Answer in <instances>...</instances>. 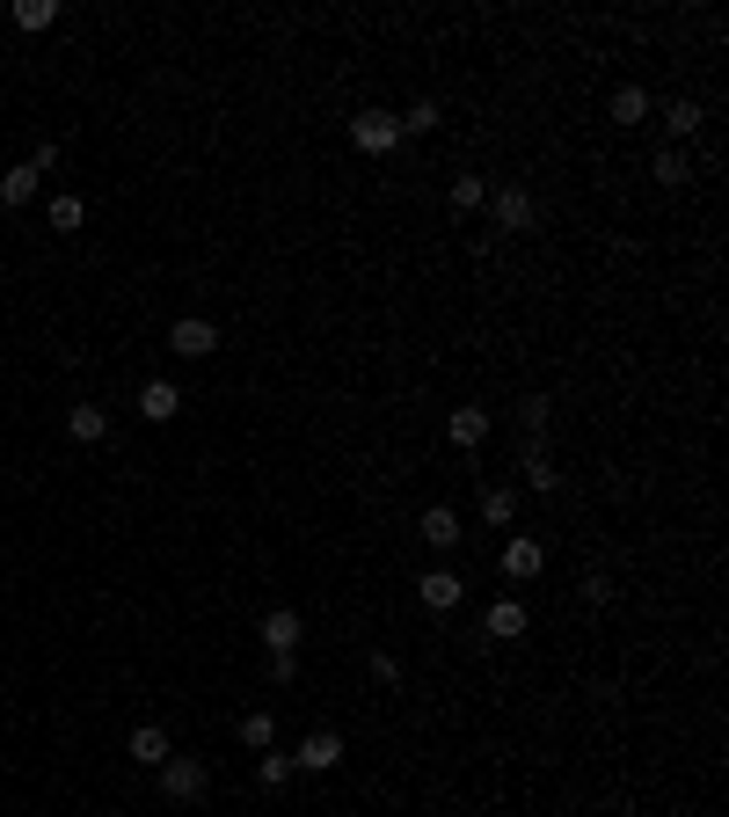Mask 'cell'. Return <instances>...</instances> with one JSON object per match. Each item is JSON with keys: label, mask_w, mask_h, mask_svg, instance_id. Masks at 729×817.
Returning <instances> with one entry per match:
<instances>
[{"label": "cell", "mask_w": 729, "mask_h": 817, "mask_svg": "<svg viewBox=\"0 0 729 817\" xmlns=\"http://www.w3.org/2000/svg\"><path fill=\"white\" fill-rule=\"evenodd\" d=\"M161 795H169V803H183V810H190V803H205V789H212V767H205V759H161Z\"/></svg>", "instance_id": "6da1fadb"}, {"label": "cell", "mask_w": 729, "mask_h": 817, "mask_svg": "<svg viewBox=\"0 0 729 817\" xmlns=\"http://www.w3.org/2000/svg\"><path fill=\"white\" fill-rule=\"evenodd\" d=\"M350 146H358V154H394V146H401V118H394V110H358V118H350Z\"/></svg>", "instance_id": "7a4b0ae2"}, {"label": "cell", "mask_w": 729, "mask_h": 817, "mask_svg": "<svg viewBox=\"0 0 729 817\" xmlns=\"http://www.w3.org/2000/svg\"><path fill=\"white\" fill-rule=\"evenodd\" d=\"M489 212H496V227H504V234H533V227H540V205H533V191H518V183H504V191H489Z\"/></svg>", "instance_id": "3957f363"}, {"label": "cell", "mask_w": 729, "mask_h": 817, "mask_svg": "<svg viewBox=\"0 0 729 817\" xmlns=\"http://www.w3.org/2000/svg\"><path fill=\"white\" fill-rule=\"evenodd\" d=\"M169 351H175V358H212V351H219V321H205V314H183V321L169 329Z\"/></svg>", "instance_id": "277c9868"}, {"label": "cell", "mask_w": 729, "mask_h": 817, "mask_svg": "<svg viewBox=\"0 0 729 817\" xmlns=\"http://www.w3.org/2000/svg\"><path fill=\"white\" fill-rule=\"evenodd\" d=\"M540 570H547V548H540L533 533H510V540H504V577L510 584H533Z\"/></svg>", "instance_id": "5b68a950"}, {"label": "cell", "mask_w": 729, "mask_h": 817, "mask_svg": "<svg viewBox=\"0 0 729 817\" xmlns=\"http://www.w3.org/2000/svg\"><path fill=\"white\" fill-rule=\"evenodd\" d=\"M292 767H299V773H336L343 767V730H314L307 745L292 752Z\"/></svg>", "instance_id": "8992f818"}, {"label": "cell", "mask_w": 729, "mask_h": 817, "mask_svg": "<svg viewBox=\"0 0 729 817\" xmlns=\"http://www.w3.org/2000/svg\"><path fill=\"white\" fill-rule=\"evenodd\" d=\"M416 533H423V548L453 554V548H460V511H453V504H431L423 519H416Z\"/></svg>", "instance_id": "52a82bcc"}, {"label": "cell", "mask_w": 729, "mask_h": 817, "mask_svg": "<svg viewBox=\"0 0 729 817\" xmlns=\"http://www.w3.org/2000/svg\"><path fill=\"white\" fill-rule=\"evenodd\" d=\"M445 438H453V446H460V453H482L489 446V408H453V416H445Z\"/></svg>", "instance_id": "ba28073f"}, {"label": "cell", "mask_w": 729, "mask_h": 817, "mask_svg": "<svg viewBox=\"0 0 729 817\" xmlns=\"http://www.w3.org/2000/svg\"><path fill=\"white\" fill-rule=\"evenodd\" d=\"M460 570H423V577H416V599L431 606V613H453V606H460Z\"/></svg>", "instance_id": "9c48e42d"}, {"label": "cell", "mask_w": 729, "mask_h": 817, "mask_svg": "<svg viewBox=\"0 0 729 817\" xmlns=\"http://www.w3.org/2000/svg\"><path fill=\"white\" fill-rule=\"evenodd\" d=\"M482 635H489V643H518V635H526V606H518V599H496V606L482 613Z\"/></svg>", "instance_id": "30bf717a"}, {"label": "cell", "mask_w": 729, "mask_h": 817, "mask_svg": "<svg viewBox=\"0 0 729 817\" xmlns=\"http://www.w3.org/2000/svg\"><path fill=\"white\" fill-rule=\"evenodd\" d=\"M66 431L81 438V446H102V438H110V408H102V402H73L66 408Z\"/></svg>", "instance_id": "8fae6325"}, {"label": "cell", "mask_w": 729, "mask_h": 817, "mask_svg": "<svg viewBox=\"0 0 729 817\" xmlns=\"http://www.w3.org/2000/svg\"><path fill=\"white\" fill-rule=\"evenodd\" d=\"M175 408H183V387H175V380H146L139 387V416H146V424H169Z\"/></svg>", "instance_id": "7c38bea8"}, {"label": "cell", "mask_w": 729, "mask_h": 817, "mask_svg": "<svg viewBox=\"0 0 729 817\" xmlns=\"http://www.w3.org/2000/svg\"><path fill=\"white\" fill-rule=\"evenodd\" d=\"M299 635H307V621L292 606H270L263 613V649H299Z\"/></svg>", "instance_id": "4fadbf2b"}, {"label": "cell", "mask_w": 729, "mask_h": 817, "mask_svg": "<svg viewBox=\"0 0 729 817\" xmlns=\"http://www.w3.org/2000/svg\"><path fill=\"white\" fill-rule=\"evenodd\" d=\"M701 124H707V110H701V102H693V96L664 102V132H671V146H685V139H693V132H701Z\"/></svg>", "instance_id": "5bb4252c"}, {"label": "cell", "mask_w": 729, "mask_h": 817, "mask_svg": "<svg viewBox=\"0 0 729 817\" xmlns=\"http://www.w3.org/2000/svg\"><path fill=\"white\" fill-rule=\"evenodd\" d=\"M650 175L664 183V191H685V183H693V161H685V146H656Z\"/></svg>", "instance_id": "9a60e30c"}, {"label": "cell", "mask_w": 729, "mask_h": 817, "mask_svg": "<svg viewBox=\"0 0 729 817\" xmlns=\"http://www.w3.org/2000/svg\"><path fill=\"white\" fill-rule=\"evenodd\" d=\"M547 424H555V402H547V394H526V402H518V431H526V446H547Z\"/></svg>", "instance_id": "2e32d148"}, {"label": "cell", "mask_w": 729, "mask_h": 817, "mask_svg": "<svg viewBox=\"0 0 729 817\" xmlns=\"http://www.w3.org/2000/svg\"><path fill=\"white\" fill-rule=\"evenodd\" d=\"M613 124H620V132H634V124H650V88H613Z\"/></svg>", "instance_id": "e0dca14e"}, {"label": "cell", "mask_w": 729, "mask_h": 817, "mask_svg": "<svg viewBox=\"0 0 729 817\" xmlns=\"http://www.w3.org/2000/svg\"><path fill=\"white\" fill-rule=\"evenodd\" d=\"M132 759H139V767H161V759H169V730H161V722H139V730H132Z\"/></svg>", "instance_id": "ac0fdd59"}, {"label": "cell", "mask_w": 729, "mask_h": 817, "mask_svg": "<svg viewBox=\"0 0 729 817\" xmlns=\"http://www.w3.org/2000/svg\"><path fill=\"white\" fill-rule=\"evenodd\" d=\"M37 183H45V175L29 169V161H15V169L0 175V205H29V197H37Z\"/></svg>", "instance_id": "d6986e66"}, {"label": "cell", "mask_w": 729, "mask_h": 817, "mask_svg": "<svg viewBox=\"0 0 729 817\" xmlns=\"http://www.w3.org/2000/svg\"><path fill=\"white\" fill-rule=\"evenodd\" d=\"M526 481H533L540 497H555V489H561V467L547 460V446H526Z\"/></svg>", "instance_id": "ffe728a7"}, {"label": "cell", "mask_w": 729, "mask_h": 817, "mask_svg": "<svg viewBox=\"0 0 729 817\" xmlns=\"http://www.w3.org/2000/svg\"><path fill=\"white\" fill-rule=\"evenodd\" d=\"M256 781H263V789H292V781H299V767H292V752H277V745H270L263 759H256Z\"/></svg>", "instance_id": "44dd1931"}, {"label": "cell", "mask_w": 729, "mask_h": 817, "mask_svg": "<svg viewBox=\"0 0 729 817\" xmlns=\"http://www.w3.org/2000/svg\"><path fill=\"white\" fill-rule=\"evenodd\" d=\"M242 745H248V752H270V745H277V716H270V708H248V716H242Z\"/></svg>", "instance_id": "7402d4cb"}, {"label": "cell", "mask_w": 729, "mask_h": 817, "mask_svg": "<svg viewBox=\"0 0 729 817\" xmlns=\"http://www.w3.org/2000/svg\"><path fill=\"white\" fill-rule=\"evenodd\" d=\"M482 519H489V526H518V497H510V489H504V481H496V489H482Z\"/></svg>", "instance_id": "603a6c76"}, {"label": "cell", "mask_w": 729, "mask_h": 817, "mask_svg": "<svg viewBox=\"0 0 729 817\" xmlns=\"http://www.w3.org/2000/svg\"><path fill=\"white\" fill-rule=\"evenodd\" d=\"M8 15H15V29H51L59 23V0H15Z\"/></svg>", "instance_id": "cb8c5ba5"}, {"label": "cell", "mask_w": 729, "mask_h": 817, "mask_svg": "<svg viewBox=\"0 0 729 817\" xmlns=\"http://www.w3.org/2000/svg\"><path fill=\"white\" fill-rule=\"evenodd\" d=\"M489 205V175H453V212H482Z\"/></svg>", "instance_id": "d4e9b609"}, {"label": "cell", "mask_w": 729, "mask_h": 817, "mask_svg": "<svg viewBox=\"0 0 729 817\" xmlns=\"http://www.w3.org/2000/svg\"><path fill=\"white\" fill-rule=\"evenodd\" d=\"M437 124H445L437 102H409V110H401V139H423V132H437Z\"/></svg>", "instance_id": "484cf974"}, {"label": "cell", "mask_w": 729, "mask_h": 817, "mask_svg": "<svg viewBox=\"0 0 729 817\" xmlns=\"http://www.w3.org/2000/svg\"><path fill=\"white\" fill-rule=\"evenodd\" d=\"M51 227H59V234H81V219H88V205H81V197H51Z\"/></svg>", "instance_id": "4316f807"}, {"label": "cell", "mask_w": 729, "mask_h": 817, "mask_svg": "<svg viewBox=\"0 0 729 817\" xmlns=\"http://www.w3.org/2000/svg\"><path fill=\"white\" fill-rule=\"evenodd\" d=\"M364 672L387 679V686H401V657H394V649H372V657H364Z\"/></svg>", "instance_id": "83f0119b"}, {"label": "cell", "mask_w": 729, "mask_h": 817, "mask_svg": "<svg viewBox=\"0 0 729 817\" xmlns=\"http://www.w3.org/2000/svg\"><path fill=\"white\" fill-rule=\"evenodd\" d=\"M270 679L292 686V679H299V657H292V649H270Z\"/></svg>", "instance_id": "f1b7e54d"}, {"label": "cell", "mask_w": 729, "mask_h": 817, "mask_svg": "<svg viewBox=\"0 0 729 817\" xmlns=\"http://www.w3.org/2000/svg\"><path fill=\"white\" fill-rule=\"evenodd\" d=\"M583 599H591V606H613V577H606V570H591V577H583Z\"/></svg>", "instance_id": "f546056e"}]
</instances>
